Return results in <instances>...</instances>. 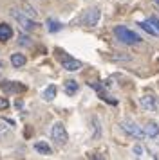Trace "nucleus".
Returning a JSON list of instances; mask_svg holds the SVG:
<instances>
[{
    "label": "nucleus",
    "mask_w": 159,
    "mask_h": 160,
    "mask_svg": "<svg viewBox=\"0 0 159 160\" xmlns=\"http://www.w3.org/2000/svg\"><path fill=\"white\" fill-rule=\"evenodd\" d=\"M132 155H134L136 158H145V157H146V149H145V146L134 144L132 146Z\"/></svg>",
    "instance_id": "obj_13"
},
{
    "label": "nucleus",
    "mask_w": 159,
    "mask_h": 160,
    "mask_svg": "<svg viewBox=\"0 0 159 160\" xmlns=\"http://www.w3.org/2000/svg\"><path fill=\"white\" fill-rule=\"evenodd\" d=\"M114 34L121 43H127V45H136V43H139V42L143 40L139 34H136L134 31L127 29L125 25H118V27L114 29Z\"/></svg>",
    "instance_id": "obj_1"
},
{
    "label": "nucleus",
    "mask_w": 159,
    "mask_h": 160,
    "mask_svg": "<svg viewBox=\"0 0 159 160\" xmlns=\"http://www.w3.org/2000/svg\"><path fill=\"white\" fill-rule=\"evenodd\" d=\"M56 92H58L56 87H54V85H49V87L43 90V99H45V101H52V99L56 97Z\"/></svg>",
    "instance_id": "obj_14"
},
{
    "label": "nucleus",
    "mask_w": 159,
    "mask_h": 160,
    "mask_svg": "<svg viewBox=\"0 0 159 160\" xmlns=\"http://www.w3.org/2000/svg\"><path fill=\"white\" fill-rule=\"evenodd\" d=\"M9 106V101H7L6 97H0V110H6Z\"/></svg>",
    "instance_id": "obj_20"
},
{
    "label": "nucleus",
    "mask_w": 159,
    "mask_h": 160,
    "mask_svg": "<svg viewBox=\"0 0 159 160\" xmlns=\"http://www.w3.org/2000/svg\"><path fill=\"white\" fill-rule=\"evenodd\" d=\"M101 18V9L100 8H90L87 9L83 16H81V25H85V27H96L98 22H100Z\"/></svg>",
    "instance_id": "obj_5"
},
{
    "label": "nucleus",
    "mask_w": 159,
    "mask_h": 160,
    "mask_svg": "<svg viewBox=\"0 0 159 160\" xmlns=\"http://www.w3.org/2000/svg\"><path fill=\"white\" fill-rule=\"evenodd\" d=\"M25 56L24 54H20V52H14V54H11V65L14 67V68H22V67L25 65Z\"/></svg>",
    "instance_id": "obj_10"
},
{
    "label": "nucleus",
    "mask_w": 159,
    "mask_h": 160,
    "mask_svg": "<svg viewBox=\"0 0 159 160\" xmlns=\"http://www.w3.org/2000/svg\"><path fill=\"white\" fill-rule=\"evenodd\" d=\"M139 104L145 112H150V113H157L159 110V102L156 99V95H141L139 97Z\"/></svg>",
    "instance_id": "obj_6"
},
{
    "label": "nucleus",
    "mask_w": 159,
    "mask_h": 160,
    "mask_svg": "<svg viewBox=\"0 0 159 160\" xmlns=\"http://www.w3.org/2000/svg\"><path fill=\"white\" fill-rule=\"evenodd\" d=\"M22 11H24L27 16H31V18H36V16H38V11H36L33 6H29L27 2H24V4H22Z\"/></svg>",
    "instance_id": "obj_15"
},
{
    "label": "nucleus",
    "mask_w": 159,
    "mask_h": 160,
    "mask_svg": "<svg viewBox=\"0 0 159 160\" xmlns=\"http://www.w3.org/2000/svg\"><path fill=\"white\" fill-rule=\"evenodd\" d=\"M11 16H13L14 20L18 22V25H20L24 31H35L36 29V22H35V18H31V16H27L24 11H20V9H16V8H11Z\"/></svg>",
    "instance_id": "obj_2"
},
{
    "label": "nucleus",
    "mask_w": 159,
    "mask_h": 160,
    "mask_svg": "<svg viewBox=\"0 0 159 160\" xmlns=\"http://www.w3.org/2000/svg\"><path fill=\"white\" fill-rule=\"evenodd\" d=\"M121 130L127 133V135H130V137L137 138V140H145L146 138V133H145V130L139 126V124H136L134 121H121Z\"/></svg>",
    "instance_id": "obj_3"
},
{
    "label": "nucleus",
    "mask_w": 159,
    "mask_h": 160,
    "mask_svg": "<svg viewBox=\"0 0 159 160\" xmlns=\"http://www.w3.org/2000/svg\"><path fill=\"white\" fill-rule=\"evenodd\" d=\"M143 130L146 133V138H157L159 137V126L156 122H148Z\"/></svg>",
    "instance_id": "obj_9"
},
{
    "label": "nucleus",
    "mask_w": 159,
    "mask_h": 160,
    "mask_svg": "<svg viewBox=\"0 0 159 160\" xmlns=\"http://www.w3.org/2000/svg\"><path fill=\"white\" fill-rule=\"evenodd\" d=\"M63 88H65V94L74 95L76 92H78V83H76V81H72V79H69V81H65Z\"/></svg>",
    "instance_id": "obj_12"
},
{
    "label": "nucleus",
    "mask_w": 159,
    "mask_h": 160,
    "mask_svg": "<svg viewBox=\"0 0 159 160\" xmlns=\"http://www.w3.org/2000/svg\"><path fill=\"white\" fill-rule=\"evenodd\" d=\"M11 38H13V29H11V25H9V23H0V42L6 43L7 40H11Z\"/></svg>",
    "instance_id": "obj_8"
},
{
    "label": "nucleus",
    "mask_w": 159,
    "mask_h": 160,
    "mask_svg": "<svg viewBox=\"0 0 159 160\" xmlns=\"http://www.w3.org/2000/svg\"><path fill=\"white\" fill-rule=\"evenodd\" d=\"M47 25H49V31L51 32H56V31L62 29V25H60V22H56V20H52V18H49L47 20Z\"/></svg>",
    "instance_id": "obj_18"
},
{
    "label": "nucleus",
    "mask_w": 159,
    "mask_h": 160,
    "mask_svg": "<svg viewBox=\"0 0 159 160\" xmlns=\"http://www.w3.org/2000/svg\"><path fill=\"white\" fill-rule=\"evenodd\" d=\"M62 67H63L65 70H69V72H78L80 68H81V61L74 58H63L62 59Z\"/></svg>",
    "instance_id": "obj_7"
},
{
    "label": "nucleus",
    "mask_w": 159,
    "mask_h": 160,
    "mask_svg": "<svg viewBox=\"0 0 159 160\" xmlns=\"http://www.w3.org/2000/svg\"><path fill=\"white\" fill-rule=\"evenodd\" d=\"M18 43L24 45V47H31V45H33V42H31V38H29V36L20 34V36H18Z\"/></svg>",
    "instance_id": "obj_19"
},
{
    "label": "nucleus",
    "mask_w": 159,
    "mask_h": 160,
    "mask_svg": "<svg viewBox=\"0 0 159 160\" xmlns=\"http://www.w3.org/2000/svg\"><path fill=\"white\" fill-rule=\"evenodd\" d=\"M35 149L40 153V155H51V153H52L51 146L47 144V142H43V140H40V142H35Z\"/></svg>",
    "instance_id": "obj_11"
},
{
    "label": "nucleus",
    "mask_w": 159,
    "mask_h": 160,
    "mask_svg": "<svg viewBox=\"0 0 159 160\" xmlns=\"http://www.w3.org/2000/svg\"><path fill=\"white\" fill-rule=\"evenodd\" d=\"M92 128H94V133L92 137L98 138L101 135V128H100V119H96V117H92Z\"/></svg>",
    "instance_id": "obj_17"
},
{
    "label": "nucleus",
    "mask_w": 159,
    "mask_h": 160,
    "mask_svg": "<svg viewBox=\"0 0 159 160\" xmlns=\"http://www.w3.org/2000/svg\"><path fill=\"white\" fill-rule=\"evenodd\" d=\"M51 138L54 140V144L58 146H65L69 140V133L65 130V126L62 122H54L51 126Z\"/></svg>",
    "instance_id": "obj_4"
},
{
    "label": "nucleus",
    "mask_w": 159,
    "mask_h": 160,
    "mask_svg": "<svg viewBox=\"0 0 159 160\" xmlns=\"http://www.w3.org/2000/svg\"><path fill=\"white\" fill-rule=\"evenodd\" d=\"M148 22H150L152 25H154V27H156V29H157V32H159V18H156V16H154V18H150V20H148Z\"/></svg>",
    "instance_id": "obj_21"
},
{
    "label": "nucleus",
    "mask_w": 159,
    "mask_h": 160,
    "mask_svg": "<svg viewBox=\"0 0 159 160\" xmlns=\"http://www.w3.org/2000/svg\"><path fill=\"white\" fill-rule=\"evenodd\" d=\"M137 25H139L143 31H146L148 34H152V36H156V34H157V29H156V27H154L150 22H139Z\"/></svg>",
    "instance_id": "obj_16"
},
{
    "label": "nucleus",
    "mask_w": 159,
    "mask_h": 160,
    "mask_svg": "<svg viewBox=\"0 0 159 160\" xmlns=\"http://www.w3.org/2000/svg\"><path fill=\"white\" fill-rule=\"evenodd\" d=\"M154 4H156V6H159V0H154Z\"/></svg>",
    "instance_id": "obj_22"
}]
</instances>
